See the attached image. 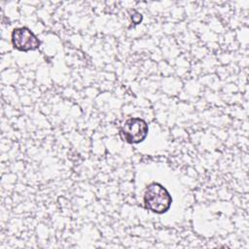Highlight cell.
<instances>
[{
    "mask_svg": "<svg viewBox=\"0 0 249 249\" xmlns=\"http://www.w3.org/2000/svg\"><path fill=\"white\" fill-rule=\"evenodd\" d=\"M140 198L146 210L158 215L166 213L173 203L170 191L157 180H152L144 185L140 193Z\"/></svg>",
    "mask_w": 249,
    "mask_h": 249,
    "instance_id": "cell-1",
    "label": "cell"
},
{
    "mask_svg": "<svg viewBox=\"0 0 249 249\" xmlns=\"http://www.w3.org/2000/svg\"><path fill=\"white\" fill-rule=\"evenodd\" d=\"M148 123L139 117L126 119L119 130L121 139L128 144H139L143 142L148 136Z\"/></svg>",
    "mask_w": 249,
    "mask_h": 249,
    "instance_id": "cell-2",
    "label": "cell"
},
{
    "mask_svg": "<svg viewBox=\"0 0 249 249\" xmlns=\"http://www.w3.org/2000/svg\"><path fill=\"white\" fill-rule=\"evenodd\" d=\"M11 42L13 47L23 53L35 51L40 48L41 41L28 27L21 26L14 28L11 34Z\"/></svg>",
    "mask_w": 249,
    "mask_h": 249,
    "instance_id": "cell-3",
    "label": "cell"
}]
</instances>
